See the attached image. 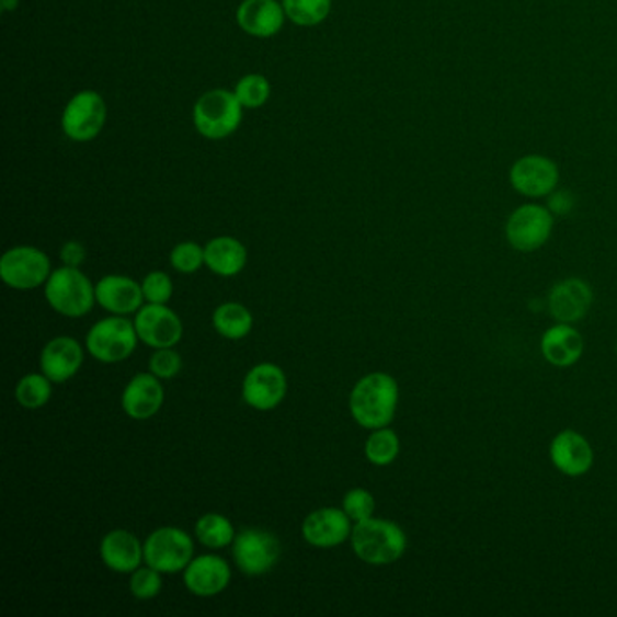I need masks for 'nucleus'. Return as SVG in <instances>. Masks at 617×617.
<instances>
[{"mask_svg": "<svg viewBox=\"0 0 617 617\" xmlns=\"http://www.w3.org/2000/svg\"><path fill=\"white\" fill-rule=\"evenodd\" d=\"M399 405V385L391 375L375 372L364 375L350 395L353 421L366 430L388 427Z\"/></svg>", "mask_w": 617, "mask_h": 617, "instance_id": "f257e3e1", "label": "nucleus"}, {"mask_svg": "<svg viewBox=\"0 0 617 617\" xmlns=\"http://www.w3.org/2000/svg\"><path fill=\"white\" fill-rule=\"evenodd\" d=\"M353 552L368 565H389L404 556L408 538L399 525L389 519H363L353 525Z\"/></svg>", "mask_w": 617, "mask_h": 617, "instance_id": "f03ea898", "label": "nucleus"}, {"mask_svg": "<svg viewBox=\"0 0 617 617\" xmlns=\"http://www.w3.org/2000/svg\"><path fill=\"white\" fill-rule=\"evenodd\" d=\"M244 107L229 89H213L196 100L194 127L203 138L225 140L239 129Z\"/></svg>", "mask_w": 617, "mask_h": 617, "instance_id": "7ed1b4c3", "label": "nucleus"}, {"mask_svg": "<svg viewBox=\"0 0 617 617\" xmlns=\"http://www.w3.org/2000/svg\"><path fill=\"white\" fill-rule=\"evenodd\" d=\"M44 294L53 310L71 319L85 316L96 302L93 283L75 266L64 265L53 271L44 286Z\"/></svg>", "mask_w": 617, "mask_h": 617, "instance_id": "20e7f679", "label": "nucleus"}, {"mask_svg": "<svg viewBox=\"0 0 617 617\" xmlns=\"http://www.w3.org/2000/svg\"><path fill=\"white\" fill-rule=\"evenodd\" d=\"M138 341L140 338L136 333L135 322L124 316L105 317L102 321L94 322L85 335L91 357L104 364L127 361L135 353Z\"/></svg>", "mask_w": 617, "mask_h": 617, "instance_id": "39448f33", "label": "nucleus"}, {"mask_svg": "<svg viewBox=\"0 0 617 617\" xmlns=\"http://www.w3.org/2000/svg\"><path fill=\"white\" fill-rule=\"evenodd\" d=\"M194 544L188 533L180 527H160L152 530L144 544V561L161 574H176L193 561Z\"/></svg>", "mask_w": 617, "mask_h": 617, "instance_id": "423d86ee", "label": "nucleus"}, {"mask_svg": "<svg viewBox=\"0 0 617 617\" xmlns=\"http://www.w3.org/2000/svg\"><path fill=\"white\" fill-rule=\"evenodd\" d=\"M236 567L244 576L258 578L271 572L281 558V544L271 530L243 529L232 541Z\"/></svg>", "mask_w": 617, "mask_h": 617, "instance_id": "0eeeda50", "label": "nucleus"}, {"mask_svg": "<svg viewBox=\"0 0 617 617\" xmlns=\"http://www.w3.org/2000/svg\"><path fill=\"white\" fill-rule=\"evenodd\" d=\"M107 122V105L102 94L85 89L69 100L62 113V130L69 140L85 144L96 138Z\"/></svg>", "mask_w": 617, "mask_h": 617, "instance_id": "6e6552de", "label": "nucleus"}, {"mask_svg": "<svg viewBox=\"0 0 617 617\" xmlns=\"http://www.w3.org/2000/svg\"><path fill=\"white\" fill-rule=\"evenodd\" d=\"M52 261L35 247H15L0 260V279L15 290H35L52 275Z\"/></svg>", "mask_w": 617, "mask_h": 617, "instance_id": "1a4fd4ad", "label": "nucleus"}, {"mask_svg": "<svg viewBox=\"0 0 617 617\" xmlns=\"http://www.w3.org/2000/svg\"><path fill=\"white\" fill-rule=\"evenodd\" d=\"M552 214L541 205H524L516 208L507 221V241L519 252H533L549 241L552 232Z\"/></svg>", "mask_w": 617, "mask_h": 617, "instance_id": "9d476101", "label": "nucleus"}, {"mask_svg": "<svg viewBox=\"0 0 617 617\" xmlns=\"http://www.w3.org/2000/svg\"><path fill=\"white\" fill-rule=\"evenodd\" d=\"M135 328L141 343L161 350L174 347L183 338V322L167 305H144L136 311Z\"/></svg>", "mask_w": 617, "mask_h": 617, "instance_id": "9b49d317", "label": "nucleus"}, {"mask_svg": "<svg viewBox=\"0 0 617 617\" xmlns=\"http://www.w3.org/2000/svg\"><path fill=\"white\" fill-rule=\"evenodd\" d=\"M286 389L285 372L277 364L261 363L244 377L241 397L252 410L271 411L285 400Z\"/></svg>", "mask_w": 617, "mask_h": 617, "instance_id": "f8f14e48", "label": "nucleus"}, {"mask_svg": "<svg viewBox=\"0 0 617 617\" xmlns=\"http://www.w3.org/2000/svg\"><path fill=\"white\" fill-rule=\"evenodd\" d=\"M352 518L344 509L322 507L302 522V538L317 549H333L352 538Z\"/></svg>", "mask_w": 617, "mask_h": 617, "instance_id": "ddd939ff", "label": "nucleus"}, {"mask_svg": "<svg viewBox=\"0 0 617 617\" xmlns=\"http://www.w3.org/2000/svg\"><path fill=\"white\" fill-rule=\"evenodd\" d=\"M514 191L527 197L549 196L558 185L560 172L555 161L545 156H524L514 163L509 174Z\"/></svg>", "mask_w": 617, "mask_h": 617, "instance_id": "4468645a", "label": "nucleus"}, {"mask_svg": "<svg viewBox=\"0 0 617 617\" xmlns=\"http://www.w3.org/2000/svg\"><path fill=\"white\" fill-rule=\"evenodd\" d=\"M230 565L224 558L214 555L197 556L183 571V583L197 597L218 596L229 586Z\"/></svg>", "mask_w": 617, "mask_h": 617, "instance_id": "2eb2a0df", "label": "nucleus"}, {"mask_svg": "<svg viewBox=\"0 0 617 617\" xmlns=\"http://www.w3.org/2000/svg\"><path fill=\"white\" fill-rule=\"evenodd\" d=\"M286 19L285 5L277 0H243L236 13L238 26L255 38L275 37Z\"/></svg>", "mask_w": 617, "mask_h": 617, "instance_id": "dca6fc26", "label": "nucleus"}, {"mask_svg": "<svg viewBox=\"0 0 617 617\" xmlns=\"http://www.w3.org/2000/svg\"><path fill=\"white\" fill-rule=\"evenodd\" d=\"M155 374H138L125 386L122 408L133 421H149L161 410L165 391Z\"/></svg>", "mask_w": 617, "mask_h": 617, "instance_id": "f3484780", "label": "nucleus"}, {"mask_svg": "<svg viewBox=\"0 0 617 617\" xmlns=\"http://www.w3.org/2000/svg\"><path fill=\"white\" fill-rule=\"evenodd\" d=\"M83 350L73 338H55L44 346L41 353V372L55 385H62L73 379L82 368Z\"/></svg>", "mask_w": 617, "mask_h": 617, "instance_id": "a211bd4d", "label": "nucleus"}, {"mask_svg": "<svg viewBox=\"0 0 617 617\" xmlns=\"http://www.w3.org/2000/svg\"><path fill=\"white\" fill-rule=\"evenodd\" d=\"M94 294L100 307L115 316L136 313L146 301L141 283L125 275H105L94 285Z\"/></svg>", "mask_w": 617, "mask_h": 617, "instance_id": "6ab92c4d", "label": "nucleus"}, {"mask_svg": "<svg viewBox=\"0 0 617 617\" xmlns=\"http://www.w3.org/2000/svg\"><path fill=\"white\" fill-rule=\"evenodd\" d=\"M550 460L567 477H583L591 471L594 452L585 436L576 431H561L550 444Z\"/></svg>", "mask_w": 617, "mask_h": 617, "instance_id": "aec40b11", "label": "nucleus"}, {"mask_svg": "<svg viewBox=\"0 0 617 617\" xmlns=\"http://www.w3.org/2000/svg\"><path fill=\"white\" fill-rule=\"evenodd\" d=\"M100 556L111 571L130 574L144 561V545L129 530H111L102 538Z\"/></svg>", "mask_w": 617, "mask_h": 617, "instance_id": "412c9836", "label": "nucleus"}, {"mask_svg": "<svg viewBox=\"0 0 617 617\" xmlns=\"http://www.w3.org/2000/svg\"><path fill=\"white\" fill-rule=\"evenodd\" d=\"M592 305L591 286L585 281L565 279L552 288L549 296V310L556 321H580Z\"/></svg>", "mask_w": 617, "mask_h": 617, "instance_id": "4be33fe9", "label": "nucleus"}, {"mask_svg": "<svg viewBox=\"0 0 617 617\" xmlns=\"http://www.w3.org/2000/svg\"><path fill=\"white\" fill-rule=\"evenodd\" d=\"M583 338L576 328H572L567 322H560L556 327L549 328L541 338V353L552 366L567 368L580 361L583 355Z\"/></svg>", "mask_w": 617, "mask_h": 617, "instance_id": "5701e85b", "label": "nucleus"}, {"mask_svg": "<svg viewBox=\"0 0 617 617\" xmlns=\"http://www.w3.org/2000/svg\"><path fill=\"white\" fill-rule=\"evenodd\" d=\"M249 261L247 247L232 236H219L205 244V265L219 277H236Z\"/></svg>", "mask_w": 617, "mask_h": 617, "instance_id": "b1692460", "label": "nucleus"}, {"mask_svg": "<svg viewBox=\"0 0 617 617\" xmlns=\"http://www.w3.org/2000/svg\"><path fill=\"white\" fill-rule=\"evenodd\" d=\"M213 327L221 338L229 341H241L254 328V317L249 308L239 302H225L213 313Z\"/></svg>", "mask_w": 617, "mask_h": 617, "instance_id": "393cba45", "label": "nucleus"}, {"mask_svg": "<svg viewBox=\"0 0 617 617\" xmlns=\"http://www.w3.org/2000/svg\"><path fill=\"white\" fill-rule=\"evenodd\" d=\"M194 530L199 544L208 549H225L236 538L232 522L218 513L203 514L202 518L197 519Z\"/></svg>", "mask_w": 617, "mask_h": 617, "instance_id": "a878e982", "label": "nucleus"}, {"mask_svg": "<svg viewBox=\"0 0 617 617\" xmlns=\"http://www.w3.org/2000/svg\"><path fill=\"white\" fill-rule=\"evenodd\" d=\"M286 16L296 26L313 27L327 21L333 10V0H283Z\"/></svg>", "mask_w": 617, "mask_h": 617, "instance_id": "bb28decb", "label": "nucleus"}, {"mask_svg": "<svg viewBox=\"0 0 617 617\" xmlns=\"http://www.w3.org/2000/svg\"><path fill=\"white\" fill-rule=\"evenodd\" d=\"M364 453L366 458L374 466L385 467L395 462V458L399 457L400 441L397 433L388 427L372 431L368 441L364 444Z\"/></svg>", "mask_w": 617, "mask_h": 617, "instance_id": "cd10ccee", "label": "nucleus"}, {"mask_svg": "<svg viewBox=\"0 0 617 617\" xmlns=\"http://www.w3.org/2000/svg\"><path fill=\"white\" fill-rule=\"evenodd\" d=\"M53 382L44 374H30L19 380L15 399L26 410H41L49 402L53 395Z\"/></svg>", "mask_w": 617, "mask_h": 617, "instance_id": "c85d7f7f", "label": "nucleus"}, {"mask_svg": "<svg viewBox=\"0 0 617 617\" xmlns=\"http://www.w3.org/2000/svg\"><path fill=\"white\" fill-rule=\"evenodd\" d=\"M233 93L244 110H260L271 100L272 85L265 75H244L238 83Z\"/></svg>", "mask_w": 617, "mask_h": 617, "instance_id": "c756f323", "label": "nucleus"}, {"mask_svg": "<svg viewBox=\"0 0 617 617\" xmlns=\"http://www.w3.org/2000/svg\"><path fill=\"white\" fill-rule=\"evenodd\" d=\"M171 265L180 274H196L205 265V247L194 241H183L171 252Z\"/></svg>", "mask_w": 617, "mask_h": 617, "instance_id": "7c9ffc66", "label": "nucleus"}, {"mask_svg": "<svg viewBox=\"0 0 617 617\" xmlns=\"http://www.w3.org/2000/svg\"><path fill=\"white\" fill-rule=\"evenodd\" d=\"M129 589L136 599H152L161 592V572L149 565L138 567L130 572Z\"/></svg>", "mask_w": 617, "mask_h": 617, "instance_id": "2f4dec72", "label": "nucleus"}, {"mask_svg": "<svg viewBox=\"0 0 617 617\" xmlns=\"http://www.w3.org/2000/svg\"><path fill=\"white\" fill-rule=\"evenodd\" d=\"M344 513L352 518V522H363L374 516L375 513V499L374 494L366 491V489H352L344 494L343 500Z\"/></svg>", "mask_w": 617, "mask_h": 617, "instance_id": "473e14b6", "label": "nucleus"}, {"mask_svg": "<svg viewBox=\"0 0 617 617\" xmlns=\"http://www.w3.org/2000/svg\"><path fill=\"white\" fill-rule=\"evenodd\" d=\"M183 361L182 355L174 350V347H161L152 353L151 361H149V369L155 374L158 379L169 380L174 379L180 372H182Z\"/></svg>", "mask_w": 617, "mask_h": 617, "instance_id": "72a5a7b5", "label": "nucleus"}, {"mask_svg": "<svg viewBox=\"0 0 617 617\" xmlns=\"http://www.w3.org/2000/svg\"><path fill=\"white\" fill-rule=\"evenodd\" d=\"M141 290H144L147 302L167 305L174 294V285H172V279L165 272H151L141 281Z\"/></svg>", "mask_w": 617, "mask_h": 617, "instance_id": "f704fd0d", "label": "nucleus"}, {"mask_svg": "<svg viewBox=\"0 0 617 617\" xmlns=\"http://www.w3.org/2000/svg\"><path fill=\"white\" fill-rule=\"evenodd\" d=\"M85 255H88V252H85V247L80 241H68L60 249V260H62L66 266L80 268L83 265V261H85Z\"/></svg>", "mask_w": 617, "mask_h": 617, "instance_id": "c9c22d12", "label": "nucleus"}, {"mask_svg": "<svg viewBox=\"0 0 617 617\" xmlns=\"http://www.w3.org/2000/svg\"><path fill=\"white\" fill-rule=\"evenodd\" d=\"M0 5H2L4 11H15L19 8V0H2Z\"/></svg>", "mask_w": 617, "mask_h": 617, "instance_id": "e433bc0d", "label": "nucleus"}]
</instances>
